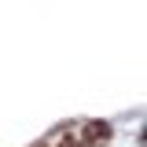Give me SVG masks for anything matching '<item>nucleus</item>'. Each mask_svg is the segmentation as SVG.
<instances>
[{"mask_svg": "<svg viewBox=\"0 0 147 147\" xmlns=\"http://www.w3.org/2000/svg\"><path fill=\"white\" fill-rule=\"evenodd\" d=\"M107 136H110L107 121H77V125L55 129L52 136L37 147H96V144H107Z\"/></svg>", "mask_w": 147, "mask_h": 147, "instance_id": "nucleus-1", "label": "nucleus"}]
</instances>
